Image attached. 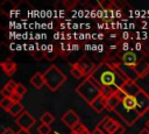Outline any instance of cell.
Here are the masks:
<instances>
[{
	"instance_id": "obj_7",
	"label": "cell",
	"mask_w": 149,
	"mask_h": 134,
	"mask_svg": "<svg viewBox=\"0 0 149 134\" xmlns=\"http://www.w3.org/2000/svg\"><path fill=\"white\" fill-rule=\"evenodd\" d=\"M62 121H63L69 128L73 129L78 124H80V118H79V115H78L72 108H70V110H68V111L62 115Z\"/></svg>"
},
{
	"instance_id": "obj_10",
	"label": "cell",
	"mask_w": 149,
	"mask_h": 134,
	"mask_svg": "<svg viewBox=\"0 0 149 134\" xmlns=\"http://www.w3.org/2000/svg\"><path fill=\"white\" fill-rule=\"evenodd\" d=\"M121 62H122V64H125V65L135 66L136 63L139 62V59H137L136 54H135L134 51L129 50V51H126V52L122 54V56H121Z\"/></svg>"
},
{
	"instance_id": "obj_8",
	"label": "cell",
	"mask_w": 149,
	"mask_h": 134,
	"mask_svg": "<svg viewBox=\"0 0 149 134\" xmlns=\"http://www.w3.org/2000/svg\"><path fill=\"white\" fill-rule=\"evenodd\" d=\"M121 91H122L127 97H133V98H135V97L142 91V89H141V86L137 84V82L127 80V82L123 84V86L121 87Z\"/></svg>"
},
{
	"instance_id": "obj_30",
	"label": "cell",
	"mask_w": 149,
	"mask_h": 134,
	"mask_svg": "<svg viewBox=\"0 0 149 134\" xmlns=\"http://www.w3.org/2000/svg\"><path fill=\"white\" fill-rule=\"evenodd\" d=\"M12 99H13V101H14V103H21L22 97H21V96H19V94H16V93H13Z\"/></svg>"
},
{
	"instance_id": "obj_18",
	"label": "cell",
	"mask_w": 149,
	"mask_h": 134,
	"mask_svg": "<svg viewBox=\"0 0 149 134\" xmlns=\"http://www.w3.org/2000/svg\"><path fill=\"white\" fill-rule=\"evenodd\" d=\"M119 90H120V87H118L116 85H113V86H101V96L105 99H107L111 96L118 93Z\"/></svg>"
},
{
	"instance_id": "obj_24",
	"label": "cell",
	"mask_w": 149,
	"mask_h": 134,
	"mask_svg": "<svg viewBox=\"0 0 149 134\" xmlns=\"http://www.w3.org/2000/svg\"><path fill=\"white\" fill-rule=\"evenodd\" d=\"M31 55H33L34 59L41 61V59L44 57V51H43V49L37 48V49H35V50H31Z\"/></svg>"
},
{
	"instance_id": "obj_3",
	"label": "cell",
	"mask_w": 149,
	"mask_h": 134,
	"mask_svg": "<svg viewBox=\"0 0 149 134\" xmlns=\"http://www.w3.org/2000/svg\"><path fill=\"white\" fill-rule=\"evenodd\" d=\"M43 76H44V83L47 87L52 92H56L66 82V76L56 65H50L44 71Z\"/></svg>"
},
{
	"instance_id": "obj_12",
	"label": "cell",
	"mask_w": 149,
	"mask_h": 134,
	"mask_svg": "<svg viewBox=\"0 0 149 134\" xmlns=\"http://www.w3.org/2000/svg\"><path fill=\"white\" fill-rule=\"evenodd\" d=\"M1 69L3 70V72H5L7 76L10 77V76L16 71L17 65H16L15 62H13V61H10V59H7V61H5V62L1 63Z\"/></svg>"
},
{
	"instance_id": "obj_15",
	"label": "cell",
	"mask_w": 149,
	"mask_h": 134,
	"mask_svg": "<svg viewBox=\"0 0 149 134\" xmlns=\"http://www.w3.org/2000/svg\"><path fill=\"white\" fill-rule=\"evenodd\" d=\"M15 8H16L15 3L12 2L10 0H5V1H2L1 5H0V10H1V13L5 14V15H7V16L12 15V13L15 10Z\"/></svg>"
},
{
	"instance_id": "obj_32",
	"label": "cell",
	"mask_w": 149,
	"mask_h": 134,
	"mask_svg": "<svg viewBox=\"0 0 149 134\" xmlns=\"http://www.w3.org/2000/svg\"><path fill=\"white\" fill-rule=\"evenodd\" d=\"M1 134H16L12 128H9V127H7V128H5L2 132H1Z\"/></svg>"
},
{
	"instance_id": "obj_11",
	"label": "cell",
	"mask_w": 149,
	"mask_h": 134,
	"mask_svg": "<svg viewBox=\"0 0 149 134\" xmlns=\"http://www.w3.org/2000/svg\"><path fill=\"white\" fill-rule=\"evenodd\" d=\"M134 68H135L137 75L140 76V78H143L147 75H149V63L147 61H144L143 58L139 59V62L136 63V65Z\"/></svg>"
},
{
	"instance_id": "obj_33",
	"label": "cell",
	"mask_w": 149,
	"mask_h": 134,
	"mask_svg": "<svg viewBox=\"0 0 149 134\" xmlns=\"http://www.w3.org/2000/svg\"><path fill=\"white\" fill-rule=\"evenodd\" d=\"M16 134H30L29 129H24V128H19V131L16 132Z\"/></svg>"
},
{
	"instance_id": "obj_13",
	"label": "cell",
	"mask_w": 149,
	"mask_h": 134,
	"mask_svg": "<svg viewBox=\"0 0 149 134\" xmlns=\"http://www.w3.org/2000/svg\"><path fill=\"white\" fill-rule=\"evenodd\" d=\"M30 84H31L35 89H37V90L42 89V86L45 85L43 73H41V72H35V73L31 76V78H30Z\"/></svg>"
},
{
	"instance_id": "obj_29",
	"label": "cell",
	"mask_w": 149,
	"mask_h": 134,
	"mask_svg": "<svg viewBox=\"0 0 149 134\" xmlns=\"http://www.w3.org/2000/svg\"><path fill=\"white\" fill-rule=\"evenodd\" d=\"M99 3H100V5L102 6V8H105V9H109V8L114 5L113 1H100Z\"/></svg>"
},
{
	"instance_id": "obj_16",
	"label": "cell",
	"mask_w": 149,
	"mask_h": 134,
	"mask_svg": "<svg viewBox=\"0 0 149 134\" xmlns=\"http://www.w3.org/2000/svg\"><path fill=\"white\" fill-rule=\"evenodd\" d=\"M43 51H44V57H45L48 61H50V62L54 61V59H56V57H57V55H58V51H57L56 47L52 45V44L45 45V48L43 49Z\"/></svg>"
},
{
	"instance_id": "obj_4",
	"label": "cell",
	"mask_w": 149,
	"mask_h": 134,
	"mask_svg": "<svg viewBox=\"0 0 149 134\" xmlns=\"http://www.w3.org/2000/svg\"><path fill=\"white\" fill-rule=\"evenodd\" d=\"M120 125H121L120 122H118L116 120H114V119H112L111 117L106 115V117H104V118L98 122L97 128H99L104 134H113V133L118 129V127H119Z\"/></svg>"
},
{
	"instance_id": "obj_17",
	"label": "cell",
	"mask_w": 149,
	"mask_h": 134,
	"mask_svg": "<svg viewBox=\"0 0 149 134\" xmlns=\"http://www.w3.org/2000/svg\"><path fill=\"white\" fill-rule=\"evenodd\" d=\"M118 92H119V91H118ZM120 103H121V99H120V97L118 96V93H115V94H113V96H111L109 98L106 99L107 108L111 110V111H114V110L118 107V105H119Z\"/></svg>"
},
{
	"instance_id": "obj_26",
	"label": "cell",
	"mask_w": 149,
	"mask_h": 134,
	"mask_svg": "<svg viewBox=\"0 0 149 134\" xmlns=\"http://www.w3.org/2000/svg\"><path fill=\"white\" fill-rule=\"evenodd\" d=\"M16 84H17V83H15L14 80L9 79V80H8V82L5 84V86H3V87H5L6 90L10 91L12 93H14V92H15V89H16Z\"/></svg>"
},
{
	"instance_id": "obj_34",
	"label": "cell",
	"mask_w": 149,
	"mask_h": 134,
	"mask_svg": "<svg viewBox=\"0 0 149 134\" xmlns=\"http://www.w3.org/2000/svg\"><path fill=\"white\" fill-rule=\"evenodd\" d=\"M137 134H149V128H148V127H144V128H142Z\"/></svg>"
},
{
	"instance_id": "obj_27",
	"label": "cell",
	"mask_w": 149,
	"mask_h": 134,
	"mask_svg": "<svg viewBox=\"0 0 149 134\" xmlns=\"http://www.w3.org/2000/svg\"><path fill=\"white\" fill-rule=\"evenodd\" d=\"M37 132H38L40 134H50L51 128H50V126H48V125L41 124V125L38 126V128H37Z\"/></svg>"
},
{
	"instance_id": "obj_31",
	"label": "cell",
	"mask_w": 149,
	"mask_h": 134,
	"mask_svg": "<svg viewBox=\"0 0 149 134\" xmlns=\"http://www.w3.org/2000/svg\"><path fill=\"white\" fill-rule=\"evenodd\" d=\"M125 133V127L122 126V125H120L119 127H118V129L113 133V134H123Z\"/></svg>"
},
{
	"instance_id": "obj_22",
	"label": "cell",
	"mask_w": 149,
	"mask_h": 134,
	"mask_svg": "<svg viewBox=\"0 0 149 134\" xmlns=\"http://www.w3.org/2000/svg\"><path fill=\"white\" fill-rule=\"evenodd\" d=\"M13 104H14V101H13L12 98H2L1 101H0V106H1V108H3V110L7 111V112L10 110V107L13 106Z\"/></svg>"
},
{
	"instance_id": "obj_28",
	"label": "cell",
	"mask_w": 149,
	"mask_h": 134,
	"mask_svg": "<svg viewBox=\"0 0 149 134\" xmlns=\"http://www.w3.org/2000/svg\"><path fill=\"white\" fill-rule=\"evenodd\" d=\"M63 5L65 6L66 9H72V8L77 5V1H74V0H72V1H70V0H64V1H63Z\"/></svg>"
},
{
	"instance_id": "obj_25",
	"label": "cell",
	"mask_w": 149,
	"mask_h": 134,
	"mask_svg": "<svg viewBox=\"0 0 149 134\" xmlns=\"http://www.w3.org/2000/svg\"><path fill=\"white\" fill-rule=\"evenodd\" d=\"M14 93H16V94H19V96L23 97V96L27 93V89H26V86H24L23 84L17 83V84H16V89H15V92H14Z\"/></svg>"
},
{
	"instance_id": "obj_21",
	"label": "cell",
	"mask_w": 149,
	"mask_h": 134,
	"mask_svg": "<svg viewBox=\"0 0 149 134\" xmlns=\"http://www.w3.org/2000/svg\"><path fill=\"white\" fill-rule=\"evenodd\" d=\"M40 120H41V124H44V125H48V126H50L52 122H54V120H55V117L50 113V112H44L42 115H41V118H40Z\"/></svg>"
},
{
	"instance_id": "obj_1",
	"label": "cell",
	"mask_w": 149,
	"mask_h": 134,
	"mask_svg": "<svg viewBox=\"0 0 149 134\" xmlns=\"http://www.w3.org/2000/svg\"><path fill=\"white\" fill-rule=\"evenodd\" d=\"M97 84L100 86H113L116 85L118 87H122L123 84L128 80L119 70L118 66L111 64L109 62L105 61L97 65L94 71L90 76Z\"/></svg>"
},
{
	"instance_id": "obj_2",
	"label": "cell",
	"mask_w": 149,
	"mask_h": 134,
	"mask_svg": "<svg viewBox=\"0 0 149 134\" xmlns=\"http://www.w3.org/2000/svg\"><path fill=\"white\" fill-rule=\"evenodd\" d=\"M76 92L88 104L91 105L98 97L101 96V86L99 84H97L93 79L85 78L77 87H76Z\"/></svg>"
},
{
	"instance_id": "obj_20",
	"label": "cell",
	"mask_w": 149,
	"mask_h": 134,
	"mask_svg": "<svg viewBox=\"0 0 149 134\" xmlns=\"http://www.w3.org/2000/svg\"><path fill=\"white\" fill-rule=\"evenodd\" d=\"M70 73L72 75V77L74 78V79H81V78H86L85 77V75H84V72L80 70V68L74 63V64H72V66H71V69H70Z\"/></svg>"
},
{
	"instance_id": "obj_5",
	"label": "cell",
	"mask_w": 149,
	"mask_h": 134,
	"mask_svg": "<svg viewBox=\"0 0 149 134\" xmlns=\"http://www.w3.org/2000/svg\"><path fill=\"white\" fill-rule=\"evenodd\" d=\"M76 64L80 68V70L84 72V75H85L86 78H88V77L91 76V73L94 71V69H95L97 65H98V64H95L92 59H90L86 55L81 56V57L76 62Z\"/></svg>"
},
{
	"instance_id": "obj_6",
	"label": "cell",
	"mask_w": 149,
	"mask_h": 134,
	"mask_svg": "<svg viewBox=\"0 0 149 134\" xmlns=\"http://www.w3.org/2000/svg\"><path fill=\"white\" fill-rule=\"evenodd\" d=\"M35 118L28 112V111H24L22 114H20L16 119H15V122L16 125L20 127V128H24V129H30L34 125H35Z\"/></svg>"
},
{
	"instance_id": "obj_14",
	"label": "cell",
	"mask_w": 149,
	"mask_h": 134,
	"mask_svg": "<svg viewBox=\"0 0 149 134\" xmlns=\"http://www.w3.org/2000/svg\"><path fill=\"white\" fill-rule=\"evenodd\" d=\"M92 108H93V111L94 112H97V113H101L105 108H107V105H106V99L102 97V96H100V97H98L91 105H90Z\"/></svg>"
},
{
	"instance_id": "obj_36",
	"label": "cell",
	"mask_w": 149,
	"mask_h": 134,
	"mask_svg": "<svg viewBox=\"0 0 149 134\" xmlns=\"http://www.w3.org/2000/svg\"><path fill=\"white\" fill-rule=\"evenodd\" d=\"M146 127H148L149 128V119L147 120V122H146Z\"/></svg>"
},
{
	"instance_id": "obj_23",
	"label": "cell",
	"mask_w": 149,
	"mask_h": 134,
	"mask_svg": "<svg viewBox=\"0 0 149 134\" xmlns=\"http://www.w3.org/2000/svg\"><path fill=\"white\" fill-rule=\"evenodd\" d=\"M72 133H73V134H91L90 131H88L81 122L78 124V125L72 129Z\"/></svg>"
},
{
	"instance_id": "obj_35",
	"label": "cell",
	"mask_w": 149,
	"mask_h": 134,
	"mask_svg": "<svg viewBox=\"0 0 149 134\" xmlns=\"http://www.w3.org/2000/svg\"><path fill=\"white\" fill-rule=\"evenodd\" d=\"M91 134H104V133H102V132H101L99 128H97V127H95V128H94V129L91 132Z\"/></svg>"
},
{
	"instance_id": "obj_19",
	"label": "cell",
	"mask_w": 149,
	"mask_h": 134,
	"mask_svg": "<svg viewBox=\"0 0 149 134\" xmlns=\"http://www.w3.org/2000/svg\"><path fill=\"white\" fill-rule=\"evenodd\" d=\"M24 112V107H23V105L21 104V103H14L13 104V106L10 107V110L8 111V113L10 114V115H13V117H15V118H17L20 114H22Z\"/></svg>"
},
{
	"instance_id": "obj_9",
	"label": "cell",
	"mask_w": 149,
	"mask_h": 134,
	"mask_svg": "<svg viewBox=\"0 0 149 134\" xmlns=\"http://www.w3.org/2000/svg\"><path fill=\"white\" fill-rule=\"evenodd\" d=\"M119 70L121 71V73L128 79V80H133V82H137V79H140V76L137 75L136 70L134 66H129V65H125V64H120Z\"/></svg>"
}]
</instances>
